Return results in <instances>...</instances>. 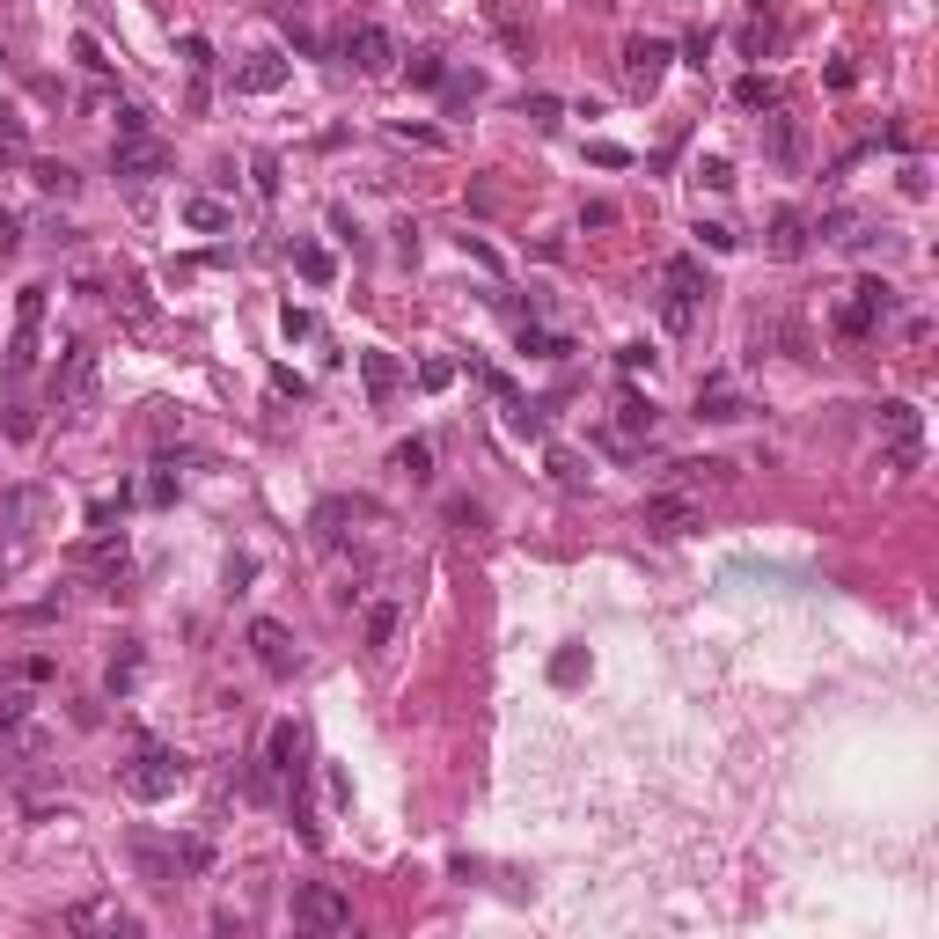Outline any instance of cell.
Returning <instances> with one entry per match:
<instances>
[{
  "mask_svg": "<svg viewBox=\"0 0 939 939\" xmlns=\"http://www.w3.org/2000/svg\"><path fill=\"white\" fill-rule=\"evenodd\" d=\"M184 771H192V763H184L169 742H140V749H133V763H118V785L133 800H169L184 785Z\"/></svg>",
  "mask_w": 939,
  "mask_h": 939,
  "instance_id": "cell-1",
  "label": "cell"
},
{
  "mask_svg": "<svg viewBox=\"0 0 939 939\" xmlns=\"http://www.w3.org/2000/svg\"><path fill=\"white\" fill-rule=\"evenodd\" d=\"M888 316H896V286H888V280H859L844 294V309H837V331H844V338H873Z\"/></svg>",
  "mask_w": 939,
  "mask_h": 939,
  "instance_id": "cell-2",
  "label": "cell"
},
{
  "mask_svg": "<svg viewBox=\"0 0 939 939\" xmlns=\"http://www.w3.org/2000/svg\"><path fill=\"white\" fill-rule=\"evenodd\" d=\"M881 448H888V470H918L925 462V419H918V404H881Z\"/></svg>",
  "mask_w": 939,
  "mask_h": 939,
  "instance_id": "cell-3",
  "label": "cell"
},
{
  "mask_svg": "<svg viewBox=\"0 0 939 939\" xmlns=\"http://www.w3.org/2000/svg\"><path fill=\"white\" fill-rule=\"evenodd\" d=\"M52 397H59V411H96V353L89 345H67L59 353V374H52Z\"/></svg>",
  "mask_w": 939,
  "mask_h": 939,
  "instance_id": "cell-4",
  "label": "cell"
},
{
  "mask_svg": "<svg viewBox=\"0 0 939 939\" xmlns=\"http://www.w3.org/2000/svg\"><path fill=\"white\" fill-rule=\"evenodd\" d=\"M294 925H309V932H353V903H345V888L309 881L302 896H294Z\"/></svg>",
  "mask_w": 939,
  "mask_h": 939,
  "instance_id": "cell-5",
  "label": "cell"
},
{
  "mask_svg": "<svg viewBox=\"0 0 939 939\" xmlns=\"http://www.w3.org/2000/svg\"><path fill=\"white\" fill-rule=\"evenodd\" d=\"M37 331H45V286H22L16 338H8V374H30L37 368Z\"/></svg>",
  "mask_w": 939,
  "mask_h": 939,
  "instance_id": "cell-6",
  "label": "cell"
},
{
  "mask_svg": "<svg viewBox=\"0 0 939 939\" xmlns=\"http://www.w3.org/2000/svg\"><path fill=\"white\" fill-rule=\"evenodd\" d=\"M646 529H654V536H691V529H705V507H697L691 492H675V485H668V492L646 499Z\"/></svg>",
  "mask_w": 939,
  "mask_h": 939,
  "instance_id": "cell-7",
  "label": "cell"
},
{
  "mask_svg": "<svg viewBox=\"0 0 939 939\" xmlns=\"http://www.w3.org/2000/svg\"><path fill=\"white\" fill-rule=\"evenodd\" d=\"M345 59H353L360 74H390L404 52H397V37L382 30V22H353V30H345Z\"/></svg>",
  "mask_w": 939,
  "mask_h": 939,
  "instance_id": "cell-8",
  "label": "cell"
},
{
  "mask_svg": "<svg viewBox=\"0 0 939 939\" xmlns=\"http://www.w3.org/2000/svg\"><path fill=\"white\" fill-rule=\"evenodd\" d=\"M265 771L272 779H294V785L309 779V734L294 727V720H280V727L265 734Z\"/></svg>",
  "mask_w": 939,
  "mask_h": 939,
  "instance_id": "cell-9",
  "label": "cell"
},
{
  "mask_svg": "<svg viewBox=\"0 0 939 939\" xmlns=\"http://www.w3.org/2000/svg\"><path fill=\"white\" fill-rule=\"evenodd\" d=\"M668 45H661V37H632V45H624V81H632V96H654L661 89V74H668Z\"/></svg>",
  "mask_w": 939,
  "mask_h": 939,
  "instance_id": "cell-10",
  "label": "cell"
},
{
  "mask_svg": "<svg viewBox=\"0 0 939 939\" xmlns=\"http://www.w3.org/2000/svg\"><path fill=\"white\" fill-rule=\"evenodd\" d=\"M250 654L265 661V675H294V668H302V654H294V632H286L280 617H257V624H250Z\"/></svg>",
  "mask_w": 939,
  "mask_h": 939,
  "instance_id": "cell-11",
  "label": "cell"
},
{
  "mask_svg": "<svg viewBox=\"0 0 939 939\" xmlns=\"http://www.w3.org/2000/svg\"><path fill=\"white\" fill-rule=\"evenodd\" d=\"M133 867H140V881H147V888H177V881H184L177 844H155L147 830H133Z\"/></svg>",
  "mask_w": 939,
  "mask_h": 939,
  "instance_id": "cell-12",
  "label": "cell"
},
{
  "mask_svg": "<svg viewBox=\"0 0 939 939\" xmlns=\"http://www.w3.org/2000/svg\"><path fill=\"white\" fill-rule=\"evenodd\" d=\"M67 925L74 932H140V918L118 903V896H96V903H74L67 910Z\"/></svg>",
  "mask_w": 939,
  "mask_h": 939,
  "instance_id": "cell-13",
  "label": "cell"
},
{
  "mask_svg": "<svg viewBox=\"0 0 939 939\" xmlns=\"http://www.w3.org/2000/svg\"><path fill=\"white\" fill-rule=\"evenodd\" d=\"M110 169H118V177H133V184H147V177H162V169H169V147L162 140H118V155H110Z\"/></svg>",
  "mask_w": 939,
  "mask_h": 939,
  "instance_id": "cell-14",
  "label": "cell"
},
{
  "mask_svg": "<svg viewBox=\"0 0 939 939\" xmlns=\"http://www.w3.org/2000/svg\"><path fill=\"white\" fill-rule=\"evenodd\" d=\"M286 81V59L280 52H250L243 67H235V96H272Z\"/></svg>",
  "mask_w": 939,
  "mask_h": 939,
  "instance_id": "cell-15",
  "label": "cell"
},
{
  "mask_svg": "<svg viewBox=\"0 0 939 939\" xmlns=\"http://www.w3.org/2000/svg\"><path fill=\"white\" fill-rule=\"evenodd\" d=\"M697 419H712V426H734V419H749V397L734 390V382H720V374H712L705 390H697Z\"/></svg>",
  "mask_w": 939,
  "mask_h": 939,
  "instance_id": "cell-16",
  "label": "cell"
},
{
  "mask_svg": "<svg viewBox=\"0 0 939 939\" xmlns=\"http://www.w3.org/2000/svg\"><path fill=\"white\" fill-rule=\"evenodd\" d=\"M368 515H374L368 499H323V507H316V544H338L345 521H368Z\"/></svg>",
  "mask_w": 939,
  "mask_h": 939,
  "instance_id": "cell-17",
  "label": "cell"
},
{
  "mask_svg": "<svg viewBox=\"0 0 939 939\" xmlns=\"http://www.w3.org/2000/svg\"><path fill=\"white\" fill-rule=\"evenodd\" d=\"M727 478H734V462H720V456H705V462H675V470H668L675 492H697V485H727Z\"/></svg>",
  "mask_w": 939,
  "mask_h": 939,
  "instance_id": "cell-18",
  "label": "cell"
},
{
  "mask_svg": "<svg viewBox=\"0 0 939 939\" xmlns=\"http://www.w3.org/2000/svg\"><path fill=\"white\" fill-rule=\"evenodd\" d=\"M360 374H368V397H374V404H390V397H397V382H404L390 353H360Z\"/></svg>",
  "mask_w": 939,
  "mask_h": 939,
  "instance_id": "cell-19",
  "label": "cell"
},
{
  "mask_svg": "<svg viewBox=\"0 0 939 939\" xmlns=\"http://www.w3.org/2000/svg\"><path fill=\"white\" fill-rule=\"evenodd\" d=\"M617 433H624V448H632L638 433H654V397L624 390V404H617Z\"/></svg>",
  "mask_w": 939,
  "mask_h": 939,
  "instance_id": "cell-20",
  "label": "cell"
},
{
  "mask_svg": "<svg viewBox=\"0 0 939 939\" xmlns=\"http://www.w3.org/2000/svg\"><path fill=\"white\" fill-rule=\"evenodd\" d=\"M808 250V213H779L771 221V257H800Z\"/></svg>",
  "mask_w": 939,
  "mask_h": 939,
  "instance_id": "cell-21",
  "label": "cell"
},
{
  "mask_svg": "<svg viewBox=\"0 0 939 939\" xmlns=\"http://www.w3.org/2000/svg\"><path fill=\"white\" fill-rule=\"evenodd\" d=\"M661 323H668L675 338H691L697 323H705V302H697V294H668V302H661Z\"/></svg>",
  "mask_w": 939,
  "mask_h": 939,
  "instance_id": "cell-22",
  "label": "cell"
},
{
  "mask_svg": "<svg viewBox=\"0 0 939 939\" xmlns=\"http://www.w3.org/2000/svg\"><path fill=\"white\" fill-rule=\"evenodd\" d=\"M294 272H302L309 286H331L338 280V265H331V250H316V243H294Z\"/></svg>",
  "mask_w": 939,
  "mask_h": 939,
  "instance_id": "cell-23",
  "label": "cell"
},
{
  "mask_svg": "<svg viewBox=\"0 0 939 939\" xmlns=\"http://www.w3.org/2000/svg\"><path fill=\"white\" fill-rule=\"evenodd\" d=\"M397 470H404V478L411 485H426V478H433V441H397Z\"/></svg>",
  "mask_w": 939,
  "mask_h": 939,
  "instance_id": "cell-24",
  "label": "cell"
},
{
  "mask_svg": "<svg viewBox=\"0 0 939 939\" xmlns=\"http://www.w3.org/2000/svg\"><path fill=\"white\" fill-rule=\"evenodd\" d=\"M184 228L221 235V228H228V206H221V198H184Z\"/></svg>",
  "mask_w": 939,
  "mask_h": 939,
  "instance_id": "cell-25",
  "label": "cell"
},
{
  "mask_svg": "<svg viewBox=\"0 0 939 939\" xmlns=\"http://www.w3.org/2000/svg\"><path fill=\"white\" fill-rule=\"evenodd\" d=\"M668 286H675V294H697V302L712 294V280H705V265H697V257H668Z\"/></svg>",
  "mask_w": 939,
  "mask_h": 939,
  "instance_id": "cell-26",
  "label": "cell"
},
{
  "mask_svg": "<svg viewBox=\"0 0 939 939\" xmlns=\"http://www.w3.org/2000/svg\"><path fill=\"white\" fill-rule=\"evenodd\" d=\"M22 720H30V697H22V691H16V675L0 668V734H16V727H22Z\"/></svg>",
  "mask_w": 939,
  "mask_h": 939,
  "instance_id": "cell-27",
  "label": "cell"
},
{
  "mask_svg": "<svg viewBox=\"0 0 939 939\" xmlns=\"http://www.w3.org/2000/svg\"><path fill=\"white\" fill-rule=\"evenodd\" d=\"M771 162H779V169H800V125L793 118H771Z\"/></svg>",
  "mask_w": 939,
  "mask_h": 939,
  "instance_id": "cell-28",
  "label": "cell"
},
{
  "mask_svg": "<svg viewBox=\"0 0 939 939\" xmlns=\"http://www.w3.org/2000/svg\"><path fill=\"white\" fill-rule=\"evenodd\" d=\"M30 177H37V192L74 198V169H67V162H30Z\"/></svg>",
  "mask_w": 939,
  "mask_h": 939,
  "instance_id": "cell-29",
  "label": "cell"
},
{
  "mask_svg": "<svg viewBox=\"0 0 939 939\" xmlns=\"http://www.w3.org/2000/svg\"><path fill=\"white\" fill-rule=\"evenodd\" d=\"M521 353H536V360H566L573 345H566V338H550V331H536V323H521Z\"/></svg>",
  "mask_w": 939,
  "mask_h": 939,
  "instance_id": "cell-30",
  "label": "cell"
},
{
  "mask_svg": "<svg viewBox=\"0 0 939 939\" xmlns=\"http://www.w3.org/2000/svg\"><path fill=\"white\" fill-rule=\"evenodd\" d=\"M550 478L566 485V492H587V462H580V456H566V448H550Z\"/></svg>",
  "mask_w": 939,
  "mask_h": 939,
  "instance_id": "cell-31",
  "label": "cell"
},
{
  "mask_svg": "<svg viewBox=\"0 0 939 939\" xmlns=\"http://www.w3.org/2000/svg\"><path fill=\"white\" fill-rule=\"evenodd\" d=\"M734 96H742L749 110H779V81H763V74H742V89H734Z\"/></svg>",
  "mask_w": 939,
  "mask_h": 939,
  "instance_id": "cell-32",
  "label": "cell"
},
{
  "mask_svg": "<svg viewBox=\"0 0 939 939\" xmlns=\"http://www.w3.org/2000/svg\"><path fill=\"white\" fill-rule=\"evenodd\" d=\"M411 81H419V89H441V81H448V59L441 52H411Z\"/></svg>",
  "mask_w": 939,
  "mask_h": 939,
  "instance_id": "cell-33",
  "label": "cell"
},
{
  "mask_svg": "<svg viewBox=\"0 0 939 939\" xmlns=\"http://www.w3.org/2000/svg\"><path fill=\"white\" fill-rule=\"evenodd\" d=\"M397 638V603H374L368 609V646H390Z\"/></svg>",
  "mask_w": 939,
  "mask_h": 939,
  "instance_id": "cell-34",
  "label": "cell"
},
{
  "mask_svg": "<svg viewBox=\"0 0 939 939\" xmlns=\"http://www.w3.org/2000/svg\"><path fill=\"white\" fill-rule=\"evenodd\" d=\"M521 118H536V125H558V118H566V104H558V96H521Z\"/></svg>",
  "mask_w": 939,
  "mask_h": 939,
  "instance_id": "cell-35",
  "label": "cell"
},
{
  "mask_svg": "<svg viewBox=\"0 0 939 939\" xmlns=\"http://www.w3.org/2000/svg\"><path fill=\"white\" fill-rule=\"evenodd\" d=\"M587 675V646H566V654L550 661V683H580Z\"/></svg>",
  "mask_w": 939,
  "mask_h": 939,
  "instance_id": "cell-36",
  "label": "cell"
},
{
  "mask_svg": "<svg viewBox=\"0 0 939 939\" xmlns=\"http://www.w3.org/2000/svg\"><path fill=\"white\" fill-rule=\"evenodd\" d=\"M448 382H456V360H441V353H433V360L419 368V390H448Z\"/></svg>",
  "mask_w": 939,
  "mask_h": 939,
  "instance_id": "cell-37",
  "label": "cell"
},
{
  "mask_svg": "<svg viewBox=\"0 0 939 939\" xmlns=\"http://www.w3.org/2000/svg\"><path fill=\"white\" fill-rule=\"evenodd\" d=\"M697 184H705V192H727V184H734V169H727L720 155H712V162H697Z\"/></svg>",
  "mask_w": 939,
  "mask_h": 939,
  "instance_id": "cell-38",
  "label": "cell"
},
{
  "mask_svg": "<svg viewBox=\"0 0 939 939\" xmlns=\"http://www.w3.org/2000/svg\"><path fill=\"white\" fill-rule=\"evenodd\" d=\"M147 133V110L140 104H118V140H140Z\"/></svg>",
  "mask_w": 939,
  "mask_h": 939,
  "instance_id": "cell-39",
  "label": "cell"
},
{
  "mask_svg": "<svg viewBox=\"0 0 939 939\" xmlns=\"http://www.w3.org/2000/svg\"><path fill=\"white\" fill-rule=\"evenodd\" d=\"M184 67H192V74H213V45H206V37H184Z\"/></svg>",
  "mask_w": 939,
  "mask_h": 939,
  "instance_id": "cell-40",
  "label": "cell"
},
{
  "mask_svg": "<svg viewBox=\"0 0 939 939\" xmlns=\"http://www.w3.org/2000/svg\"><path fill=\"white\" fill-rule=\"evenodd\" d=\"M697 243H705V250H720V257H727V250H734V228H720V221H697Z\"/></svg>",
  "mask_w": 939,
  "mask_h": 939,
  "instance_id": "cell-41",
  "label": "cell"
},
{
  "mask_svg": "<svg viewBox=\"0 0 939 939\" xmlns=\"http://www.w3.org/2000/svg\"><path fill=\"white\" fill-rule=\"evenodd\" d=\"M74 59H81V67H89V74H104V67H110V59H104V52H96V37H89V30L74 37Z\"/></svg>",
  "mask_w": 939,
  "mask_h": 939,
  "instance_id": "cell-42",
  "label": "cell"
},
{
  "mask_svg": "<svg viewBox=\"0 0 939 939\" xmlns=\"http://www.w3.org/2000/svg\"><path fill=\"white\" fill-rule=\"evenodd\" d=\"M147 499H155V507H169V499H177V478H169V462H162L155 478H147Z\"/></svg>",
  "mask_w": 939,
  "mask_h": 939,
  "instance_id": "cell-43",
  "label": "cell"
},
{
  "mask_svg": "<svg viewBox=\"0 0 939 939\" xmlns=\"http://www.w3.org/2000/svg\"><path fill=\"white\" fill-rule=\"evenodd\" d=\"M587 155L603 162V169H624V162H632V147H617V140H595V147H587Z\"/></svg>",
  "mask_w": 939,
  "mask_h": 939,
  "instance_id": "cell-44",
  "label": "cell"
},
{
  "mask_svg": "<svg viewBox=\"0 0 939 939\" xmlns=\"http://www.w3.org/2000/svg\"><path fill=\"white\" fill-rule=\"evenodd\" d=\"M397 140L404 147H441V133H433V125H397Z\"/></svg>",
  "mask_w": 939,
  "mask_h": 939,
  "instance_id": "cell-45",
  "label": "cell"
},
{
  "mask_svg": "<svg viewBox=\"0 0 939 939\" xmlns=\"http://www.w3.org/2000/svg\"><path fill=\"white\" fill-rule=\"evenodd\" d=\"M580 228H617V206H603V198H595V206H580Z\"/></svg>",
  "mask_w": 939,
  "mask_h": 939,
  "instance_id": "cell-46",
  "label": "cell"
},
{
  "mask_svg": "<svg viewBox=\"0 0 939 939\" xmlns=\"http://www.w3.org/2000/svg\"><path fill=\"white\" fill-rule=\"evenodd\" d=\"M257 192H265V198L280 192V155H257Z\"/></svg>",
  "mask_w": 939,
  "mask_h": 939,
  "instance_id": "cell-47",
  "label": "cell"
},
{
  "mask_svg": "<svg viewBox=\"0 0 939 939\" xmlns=\"http://www.w3.org/2000/svg\"><path fill=\"white\" fill-rule=\"evenodd\" d=\"M617 368H624V374H638V368H654V345H624V353H617Z\"/></svg>",
  "mask_w": 939,
  "mask_h": 939,
  "instance_id": "cell-48",
  "label": "cell"
},
{
  "mask_svg": "<svg viewBox=\"0 0 939 939\" xmlns=\"http://www.w3.org/2000/svg\"><path fill=\"white\" fill-rule=\"evenodd\" d=\"M272 390H280V397H309V382L294 368H272Z\"/></svg>",
  "mask_w": 939,
  "mask_h": 939,
  "instance_id": "cell-49",
  "label": "cell"
},
{
  "mask_svg": "<svg viewBox=\"0 0 939 939\" xmlns=\"http://www.w3.org/2000/svg\"><path fill=\"white\" fill-rule=\"evenodd\" d=\"M22 243V221H16V213H8V206H0V257H8V250H16Z\"/></svg>",
  "mask_w": 939,
  "mask_h": 939,
  "instance_id": "cell-50",
  "label": "cell"
},
{
  "mask_svg": "<svg viewBox=\"0 0 939 939\" xmlns=\"http://www.w3.org/2000/svg\"><path fill=\"white\" fill-rule=\"evenodd\" d=\"M280 323H286V338H309V331H316V316H309V309H286Z\"/></svg>",
  "mask_w": 939,
  "mask_h": 939,
  "instance_id": "cell-51",
  "label": "cell"
}]
</instances>
